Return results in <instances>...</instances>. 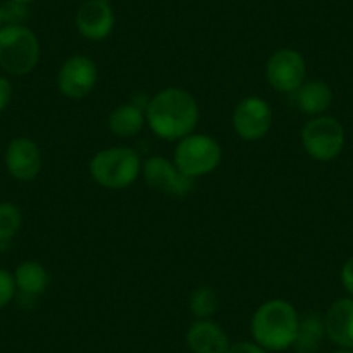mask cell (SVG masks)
Returning a JSON list of instances; mask_svg holds the SVG:
<instances>
[{
    "label": "cell",
    "instance_id": "cell-1",
    "mask_svg": "<svg viewBox=\"0 0 353 353\" xmlns=\"http://www.w3.org/2000/svg\"><path fill=\"white\" fill-rule=\"evenodd\" d=\"M199 117L198 101L182 87L163 88L145 106L148 127L156 137L166 142H179L194 134Z\"/></svg>",
    "mask_w": 353,
    "mask_h": 353
},
{
    "label": "cell",
    "instance_id": "cell-9",
    "mask_svg": "<svg viewBox=\"0 0 353 353\" xmlns=\"http://www.w3.org/2000/svg\"><path fill=\"white\" fill-rule=\"evenodd\" d=\"M99 80L96 61L88 56H71L61 64L56 77L57 90L68 99H83L90 96Z\"/></svg>",
    "mask_w": 353,
    "mask_h": 353
},
{
    "label": "cell",
    "instance_id": "cell-14",
    "mask_svg": "<svg viewBox=\"0 0 353 353\" xmlns=\"http://www.w3.org/2000/svg\"><path fill=\"white\" fill-rule=\"evenodd\" d=\"M185 345L192 353H227L230 343L229 334L212 319L194 321L185 332Z\"/></svg>",
    "mask_w": 353,
    "mask_h": 353
},
{
    "label": "cell",
    "instance_id": "cell-23",
    "mask_svg": "<svg viewBox=\"0 0 353 353\" xmlns=\"http://www.w3.org/2000/svg\"><path fill=\"white\" fill-rule=\"evenodd\" d=\"M339 279H341L343 288H345L346 293L353 298V256H350L345 261V265L341 267V274H339Z\"/></svg>",
    "mask_w": 353,
    "mask_h": 353
},
{
    "label": "cell",
    "instance_id": "cell-8",
    "mask_svg": "<svg viewBox=\"0 0 353 353\" xmlns=\"http://www.w3.org/2000/svg\"><path fill=\"white\" fill-rule=\"evenodd\" d=\"M274 127V111L270 104L258 96H248L239 101L232 113V128L237 137L246 142H256L269 135Z\"/></svg>",
    "mask_w": 353,
    "mask_h": 353
},
{
    "label": "cell",
    "instance_id": "cell-4",
    "mask_svg": "<svg viewBox=\"0 0 353 353\" xmlns=\"http://www.w3.org/2000/svg\"><path fill=\"white\" fill-rule=\"evenodd\" d=\"M40 63V42L25 25L0 28V68L12 77L28 74Z\"/></svg>",
    "mask_w": 353,
    "mask_h": 353
},
{
    "label": "cell",
    "instance_id": "cell-10",
    "mask_svg": "<svg viewBox=\"0 0 353 353\" xmlns=\"http://www.w3.org/2000/svg\"><path fill=\"white\" fill-rule=\"evenodd\" d=\"M142 176L149 188L170 198H185L194 188V181L184 175L173 159L163 156H151L144 159Z\"/></svg>",
    "mask_w": 353,
    "mask_h": 353
},
{
    "label": "cell",
    "instance_id": "cell-11",
    "mask_svg": "<svg viewBox=\"0 0 353 353\" xmlns=\"http://www.w3.org/2000/svg\"><path fill=\"white\" fill-rule=\"evenodd\" d=\"M74 26L83 39L103 42L114 30V12L110 0H87L78 8Z\"/></svg>",
    "mask_w": 353,
    "mask_h": 353
},
{
    "label": "cell",
    "instance_id": "cell-16",
    "mask_svg": "<svg viewBox=\"0 0 353 353\" xmlns=\"http://www.w3.org/2000/svg\"><path fill=\"white\" fill-rule=\"evenodd\" d=\"M298 110L308 117H322L331 108L334 94H332L331 85L324 80H305L296 92L291 94Z\"/></svg>",
    "mask_w": 353,
    "mask_h": 353
},
{
    "label": "cell",
    "instance_id": "cell-7",
    "mask_svg": "<svg viewBox=\"0 0 353 353\" xmlns=\"http://www.w3.org/2000/svg\"><path fill=\"white\" fill-rule=\"evenodd\" d=\"M267 83L281 94H294L307 80V61L291 47L276 50L265 64Z\"/></svg>",
    "mask_w": 353,
    "mask_h": 353
},
{
    "label": "cell",
    "instance_id": "cell-15",
    "mask_svg": "<svg viewBox=\"0 0 353 353\" xmlns=\"http://www.w3.org/2000/svg\"><path fill=\"white\" fill-rule=\"evenodd\" d=\"M12 276L16 281V296L21 303H35L49 288V272L35 260L19 263Z\"/></svg>",
    "mask_w": 353,
    "mask_h": 353
},
{
    "label": "cell",
    "instance_id": "cell-5",
    "mask_svg": "<svg viewBox=\"0 0 353 353\" xmlns=\"http://www.w3.org/2000/svg\"><path fill=\"white\" fill-rule=\"evenodd\" d=\"M222 145L216 139L206 134H191L176 142L173 151V163L184 175L196 181L210 175L222 163Z\"/></svg>",
    "mask_w": 353,
    "mask_h": 353
},
{
    "label": "cell",
    "instance_id": "cell-12",
    "mask_svg": "<svg viewBox=\"0 0 353 353\" xmlns=\"http://www.w3.org/2000/svg\"><path fill=\"white\" fill-rule=\"evenodd\" d=\"M6 168L19 182H32L42 172V151L30 137H16L6 149Z\"/></svg>",
    "mask_w": 353,
    "mask_h": 353
},
{
    "label": "cell",
    "instance_id": "cell-27",
    "mask_svg": "<svg viewBox=\"0 0 353 353\" xmlns=\"http://www.w3.org/2000/svg\"><path fill=\"white\" fill-rule=\"evenodd\" d=\"M12 2H19V4H25V6H28V4H32L33 0H12Z\"/></svg>",
    "mask_w": 353,
    "mask_h": 353
},
{
    "label": "cell",
    "instance_id": "cell-17",
    "mask_svg": "<svg viewBox=\"0 0 353 353\" xmlns=\"http://www.w3.org/2000/svg\"><path fill=\"white\" fill-rule=\"evenodd\" d=\"M145 125V106L139 104L137 101L118 104L108 117V128L118 139L135 137Z\"/></svg>",
    "mask_w": 353,
    "mask_h": 353
},
{
    "label": "cell",
    "instance_id": "cell-3",
    "mask_svg": "<svg viewBox=\"0 0 353 353\" xmlns=\"http://www.w3.org/2000/svg\"><path fill=\"white\" fill-rule=\"evenodd\" d=\"M92 181L108 191L127 189L142 175V159L128 145H113L101 149L88 161Z\"/></svg>",
    "mask_w": 353,
    "mask_h": 353
},
{
    "label": "cell",
    "instance_id": "cell-13",
    "mask_svg": "<svg viewBox=\"0 0 353 353\" xmlns=\"http://www.w3.org/2000/svg\"><path fill=\"white\" fill-rule=\"evenodd\" d=\"M325 336L338 348L353 350V298L332 301L324 315Z\"/></svg>",
    "mask_w": 353,
    "mask_h": 353
},
{
    "label": "cell",
    "instance_id": "cell-6",
    "mask_svg": "<svg viewBox=\"0 0 353 353\" xmlns=\"http://www.w3.org/2000/svg\"><path fill=\"white\" fill-rule=\"evenodd\" d=\"M301 145L319 163L334 161L345 149L346 134L341 121L329 114L314 117L301 128Z\"/></svg>",
    "mask_w": 353,
    "mask_h": 353
},
{
    "label": "cell",
    "instance_id": "cell-24",
    "mask_svg": "<svg viewBox=\"0 0 353 353\" xmlns=\"http://www.w3.org/2000/svg\"><path fill=\"white\" fill-rule=\"evenodd\" d=\"M227 353H270V352H267L263 346H260L254 341H237L229 346Z\"/></svg>",
    "mask_w": 353,
    "mask_h": 353
},
{
    "label": "cell",
    "instance_id": "cell-19",
    "mask_svg": "<svg viewBox=\"0 0 353 353\" xmlns=\"http://www.w3.org/2000/svg\"><path fill=\"white\" fill-rule=\"evenodd\" d=\"M219 293L210 286H199L189 296V312L194 321L212 319L219 310Z\"/></svg>",
    "mask_w": 353,
    "mask_h": 353
},
{
    "label": "cell",
    "instance_id": "cell-22",
    "mask_svg": "<svg viewBox=\"0 0 353 353\" xmlns=\"http://www.w3.org/2000/svg\"><path fill=\"white\" fill-rule=\"evenodd\" d=\"M16 298L14 276L8 270L0 269V310L8 307Z\"/></svg>",
    "mask_w": 353,
    "mask_h": 353
},
{
    "label": "cell",
    "instance_id": "cell-18",
    "mask_svg": "<svg viewBox=\"0 0 353 353\" xmlns=\"http://www.w3.org/2000/svg\"><path fill=\"white\" fill-rule=\"evenodd\" d=\"M325 338L324 317L319 314H307L300 319L293 350L296 353H317Z\"/></svg>",
    "mask_w": 353,
    "mask_h": 353
},
{
    "label": "cell",
    "instance_id": "cell-26",
    "mask_svg": "<svg viewBox=\"0 0 353 353\" xmlns=\"http://www.w3.org/2000/svg\"><path fill=\"white\" fill-rule=\"evenodd\" d=\"M4 26V12H2V4H0V28Z\"/></svg>",
    "mask_w": 353,
    "mask_h": 353
},
{
    "label": "cell",
    "instance_id": "cell-20",
    "mask_svg": "<svg viewBox=\"0 0 353 353\" xmlns=\"http://www.w3.org/2000/svg\"><path fill=\"white\" fill-rule=\"evenodd\" d=\"M23 225V213L14 203H0V246L11 243Z\"/></svg>",
    "mask_w": 353,
    "mask_h": 353
},
{
    "label": "cell",
    "instance_id": "cell-2",
    "mask_svg": "<svg viewBox=\"0 0 353 353\" xmlns=\"http://www.w3.org/2000/svg\"><path fill=\"white\" fill-rule=\"evenodd\" d=\"M300 319V314L291 301L283 298L263 301L251 315L250 329L253 341L270 353L293 348Z\"/></svg>",
    "mask_w": 353,
    "mask_h": 353
},
{
    "label": "cell",
    "instance_id": "cell-21",
    "mask_svg": "<svg viewBox=\"0 0 353 353\" xmlns=\"http://www.w3.org/2000/svg\"><path fill=\"white\" fill-rule=\"evenodd\" d=\"M2 12H4V26L25 25V21L30 16L28 6L12 2V0H8V2L2 4Z\"/></svg>",
    "mask_w": 353,
    "mask_h": 353
},
{
    "label": "cell",
    "instance_id": "cell-25",
    "mask_svg": "<svg viewBox=\"0 0 353 353\" xmlns=\"http://www.w3.org/2000/svg\"><path fill=\"white\" fill-rule=\"evenodd\" d=\"M12 99V83L6 77H0V113L8 110Z\"/></svg>",
    "mask_w": 353,
    "mask_h": 353
},
{
    "label": "cell",
    "instance_id": "cell-28",
    "mask_svg": "<svg viewBox=\"0 0 353 353\" xmlns=\"http://www.w3.org/2000/svg\"><path fill=\"white\" fill-rule=\"evenodd\" d=\"M334 353H353V350H345V348H339V350H336Z\"/></svg>",
    "mask_w": 353,
    "mask_h": 353
}]
</instances>
